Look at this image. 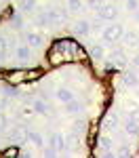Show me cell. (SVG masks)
<instances>
[{
	"instance_id": "cell-11",
	"label": "cell",
	"mask_w": 139,
	"mask_h": 158,
	"mask_svg": "<svg viewBox=\"0 0 139 158\" xmlns=\"http://www.w3.org/2000/svg\"><path fill=\"white\" fill-rule=\"evenodd\" d=\"M65 143H67V139H65V135H63V133H53V137H51V146L55 148V150L63 152Z\"/></svg>"
},
{
	"instance_id": "cell-31",
	"label": "cell",
	"mask_w": 139,
	"mask_h": 158,
	"mask_svg": "<svg viewBox=\"0 0 139 158\" xmlns=\"http://www.w3.org/2000/svg\"><path fill=\"white\" fill-rule=\"evenodd\" d=\"M17 154H21L17 148H11V150H6V152H4V156H17Z\"/></svg>"
},
{
	"instance_id": "cell-3",
	"label": "cell",
	"mask_w": 139,
	"mask_h": 158,
	"mask_svg": "<svg viewBox=\"0 0 139 158\" xmlns=\"http://www.w3.org/2000/svg\"><path fill=\"white\" fill-rule=\"evenodd\" d=\"M110 61H112V65L114 68H120V70H126V55H125V51H120V49H116L110 53Z\"/></svg>"
},
{
	"instance_id": "cell-2",
	"label": "cell",
	"mask_w": 139,
	"mask_h": 158,
	"mask_svg": "<svg viewBox=\"0 0 139 158\" xmlns=\"http://www.w3.org/2000/svg\"><path fill=\"white\" fill-rule=\"evenodd\" d=\"M97 17H99V21H105V23L116 21V17H118V9H116V4H114V2H105L99 11H97Z\"/></svg>"
},
{
	"instance_id": "cell-13",
	"label": "cell",
	"mask_w": 139,
	"mask_h": 158,
	"mask_svg": "<svg viewBox=\"0 0 139 158\" xmlns=\"http://www.w3.org/2000/svg\"><path fill=\"white\" fill-rule=\"evenodd\" d=\"M34 23H36L38 27H47V25H51L49 13H47V11H38L36 17H34Z\"/></svg>"
},
{
	"instance_id": "cell-29",
	"label": "cell",
	"mask_w": 139,
	"mask_h": 158,
	"mask_svg": "<svg viewBox=\"0 0 139 158\" xmlns=\"http://www.w3.org/2000/svg\"><path fill=\"white\" fill-rule=\"evenodd\" d=\"M57 154H61V152H59V150H55V148L51 146V148H47V150H44V156H57Z\"/></svg>"
},
{
	"instance_id": "cell-28",
	"label": "cell",
	"mask_w": 139,
	"mask_h": 158,
	"mask_svg": "<svg viewBox=\"0 0 139 158\" xmlns=\"http://www.w3.org/2000/svg\"><path fill=\"white\" fill-rule=\"evenodd\" d=\"M6 124H9L6 116H4V114H0V133H4V131H6Z\"/></svg>"
},
{
	"instance_id": "cell-27",
	"label": "cell",
	"mask_w": 139,
	"mask_h": 158,
	"mask_svg": "<svg viewBox=\"0 0 139 158\" xmlns=\"http://www.w3.org/2000/svg\"><path fill=\"white\" fill-rule=\"evenodd\" d=\"M65 139H67V146H70V148H76V146H80V139H78L76 135H67Z\"/></svg>"
},
{
	"instance_id": "cell-15",
	"label": "cell",
	"mask_w": 139,
	"mask_h": 158,
	"mask_svg": "<svg viewBox=\"0 0 139 158\" xmlns=\"http://www.w3.org/2000/svg\"><path fill=\"white\" fill-rule=\"evenodd\" d=\"M122 129H125L126 135H139V122L131 120V118H126V122L122 124Z\"/></svg>"
},
{
	"instance_id": "cell-32",
	"label": "cell",
	"mask_w": 139,
	"mask_h": 158,
	"mask_svg": "<svg viewBox=\"0 0 139 158\" xmlns=\"http://www.w3.org/2000/svg\"><path fill=\"white\" fill-rule=\"evenodd\" d=\"M133 65H135V68H139V51H135V55H133Z\"/></svg>"
},
{
	"instance_id": "cell-25",
	"label": "cell",
	"mask_w": 139,
	"mask_h": 158,
	"mask_svg": "<svg viewBox=\"0 0 139 158\" xmlns=\"http://www.w3.org/2000/svg\"><path fill=\"white\" fill-rule=\"evenodd\" d=\"M125 6H126V11H133V13H135L139 9V0H126Z\"/></svg>"
},
{
	"instance_id": "cell-14",
	"label": "cell",
	"mask_w": 139,
	"mask_h": 158,
	"mask_svg": "<svg viewBox=\"0 0 139 158\" xmlns=\"http://www.w3.org/2000/svg\"><path fill=\"white\" fill-rule=\"evenodd\" d=\"M9 139H11L13 143H23V141H27V133L19 131V129H13L11 133H9Z\"/></svg>"
},
{
	"instance_id": "cell-33",
	"label": "cell",
	"mask_w": 139,
	"mask_h": 158,
	"mask_svg": "<svg viewBox=\"0 0 139 158\" xmlns=\"http://www.w3.org/2000/svg\"><path fill=\"white\" fill-rule=\"evenodd\" d=\"M21 23H23V19H21V17H13V25H17V27H19Z\"/></svg>"
},
{
	"instance_id": "cell-6",
	"label": "cell",
	"mask_w": 139,
	"mask_h": 158,
	"mask_svg": "<svg viewBox=\"0 0 139 158\" xmlns=\"http://www.w3.org/2000/svg\"><path fill=\"white\" fill-rule=\"evenodd\" d=\"M122 85L129 86V89L139 86V74L135 70H125V74H122Z\"/></svg>"
},
{
	"instance_id": "cell-9",
	"label": "cell",
	"mask_w": 139,
	"mask_h": 158,
	"mask_svg": "<svg viewBox=\"0 0 139 158\" xmlns=\"http://www.w3.org/2000/svg\"><path fill=\"white\" fill-rule=\"evenodd\" d=\"M99 150H101V154L103 156H112L114 154V141L110 139V137H99Z\"/></svg>"
},
{
	"instance_id": "cell-8",
	"label": "cell",
	"mask_w": 139,
	"mask_h": 158,
	"mask_svg": "<svg viewBox=\"0 0 139 158\" xmlns=\"http://www.w3.org/2000/svg\"><path fill=\"white\" fill-rule=\"evenodd\" d=\"M15 57L19 61H30L32 59V47L25 42V44H17V49H15Z\"/></svg>"
},
{
	"instance_id": "cell-35",
	"label": "cell",
	"mask_w": 139,
	"mask_h": 158,
	"mask_svg": "<svg viewBox=\"0 0 139 158\" xmlns=\"http://www.w3.org/2000/svg\"><path fill=\"white\" fill-rule=\"evenodd\" d=\"M112 2H114V0H112Z\"/></svg>"
},
{
	"instance_id": "cell-23",
	"label": "cell",
	"mask_w": 139,
	"mask_h": 158,
	"mask_svg": "<svg viewBox=\"0 0 139 158\" xmlns=\"http://www.w3.org/2000/svg\"><path fill=\"white\" fill-rule=\"evenodd\" d=\"M82 9V0H67V11L70 13H78Z\"/></svg>"
},
{
	"instance_id": "cell-17",
	"label": "cell",
	"mask_w": 139,
	"mask_h": 158,
	"mask_svg": "<svg viewBox=\"0 0 139 158\" xmlns=\"http://www.w3.org/2000/svg\"><path fill=\"white\" fill-rule=\"evenodd\" d=\"M36 0H21V4H19V11L21 13H34L36 11Z\"/></svg>"
},
{
	"instance_id": "cell-24",
	"label": "cell",
	"mask_w": 139,
	"mask_h": 158,
	"mask_svg": "<svg viewBox=\"0 0 139 158\" xmlns=\"http://www.w3.org/2000/svg\"><path fill=\"white\" fill-rule=\"evenodd\" d=\"M105 2H108V0H88V9H93V11H99L101 6H103V4H105Z\"/></svg>"
},
{
	"instance_id": "cell-26",
	"label": "cell",
	"mask_w": 139,
	"mask_h": 158,
	"mask_svg": "<svg viewBox=\"0 0 139 158\" xmlns=\"http://www.w3.org/2000/svg\"><path fill=\"white\" fill-rule=\"evenodd\" d=\"M6 47H9V44H6V38L0 36V59H4V57H6Z\"/></svg>"
},
{
	"instance_id": "cell-34",
	"label": "cell",
	"mask_w": 139,
	"mask_h": 158,
	"mask_svg": "<svg viewBox=\"0 0 139 158\" xmlns=\"http://www.w3.org/2000/svg\"><path fill=\"white\" fill-rule=\"evenodd\" d=\"M135 19H137V21H139V9H137V11H135Z\"/></svg>"
},
{
	"instance_id": "cell-22",
	"label": "cell",
	"mask_w": 139,
	"mask_h": 158,
	"mask_svg": "<svg viewBox=\"0 0 139 158\" xmlns=\"http://www.w3.org/2000/svg\"><path fill=\"white\" fill-rule=\"evenodd\" d=\"M122 38H125L126 44H131V47H137V44H139V36L135 34V32H129V34H125Z\"/></svg>"
},
{
	"instance_id": "cell-16",
	"label": "cell",
	"mask_w": 139,
	"mask_h": 158,
	"mask_svg": "<svg viewBox=\"0 0 139 158\" xmlns=\"http://www.w3.org/2000/svg\"><path fill=\"white\" fill-rule=\"evenodd\" d=\"M27 139L34 143V146H38V148H44V137L38 133V131H30L27 133Z\"/></svg>"
},
{
	"instance_id": "cell-7",
	"label": "cell",
	"mask_w": 139,
	"mask_h": 158,
	"mask_svg": "<svg viewBox=\"0 0 139 158\" xmlns=\"http://www.w3.org/2000/svg\"><path fill=\"white\" fill-rule=\"evenodd\" d=\"M23 40L32 47V49H40L42 42H44V36H42L40 32H27V34L23 36Z\"/></svg>"
},
{
	"instance_id": "cell-30",
	"label": "cell",
	"mask_w": 139,
	"mask_h": 158,
	"mask_svg": "<svg viewBox=\"0 0 139 158\" xmlns=\"http://www.w3.org/2000/svg\"><path fill=\"white\" fill-rule=\"evenodd\" d=\"M118 154H120V156H131V154H133V150H131L129 146H125V148H120V150H118Z\"/></svg>"
},
{
	"instance_id": "cell-4",
	"label": "cell",
	"mask_w": 139,
	"mask_h": 158,
	"mask_svg": "<svg viewBox=\"0 0 139 158\" xmlns=\"http://www.w3.org/2000/svg\"><path fill=\"white\" fill-rule=\"evenodd\" d=\"M49 19H51V25H59V23H65L67 21V13L61 11V9H49Z\"/></svg>"
},
{
	"instance_id": "cell-5",
	"label": "cell",
	"mask_w": 139,
	"mask_h": 158,
	"mask_svg": "<svg viewBox=\"0 0 139 158\" xmlns=\"http://www.w3.org/2000/svg\"><path fill=\"white\" fill-rule=\"evenodd\" d=\"M55 99L59 101V103H70L74 97V91L72 89H67V86H59V89H55Z\"/></svg>"
},
{
	"instance_id": "cell-18",
	"label": "cell",
	"mask_w": 139,
	"mask_h": 158,
	"mask_svg": "<svg viewBox=\"0 0 139 158\" xmlns=\"http://www.w3.org/2000/svg\"><path fill=\"white\" fill-rule=\"evenodd\" d=\"M32 108H34V112H38V114H47L49 112V103L44 101V99H36L34 103H32Z\"/></svg>"
},
{
	"instance_id": "cell-10",
	"label": "cell",
	"mask_w": 139,
	"mask_h": 158,
	"mask_svg": "<svg viewBox=\"0 0 139 158\" xmlns=\"http://www.w3.org/2000/svg\"><path fill=\"white\" fill-rule=\"evenodd\" d=\"M74 34H78V36H88V34H91V21L78 19L74 23Z\"/></svg>"
},
{
	"instance_id": "cell-12",
	"label": "cell",
	"mask_w": 139,
	"mask_h": 158,
	"mask_svg": "<svg viewBox=\"0 0 139 158\" xmlns=\"http://www.w3.org/2000/svg\"><path fill=\"white\" fill-rule=\"evenodd\" d=\"M118 124H120V118H118L116 114H108V116L103 118V129H105V131H114V129H118Z\"/></svg>"
},
{
	"instance_id": "cell-20",
	"label": "cell",
	"mask_w": 139,
	"mask_h": 158,
	"mask_svg": "<svg viewBox=\"0 0 139 158\" xmlns=\"http://www.w3.org/2000/svg\"><path fill=\"white\" fill-rule=\"evenodd\" d=\"M65 110H67V114H80L84 108H82V103H78L76 99H72L70 103H65Z\"/></svg>"
},
{
	"instance_id": "cell-21",
	"label": "cell",
	"mask_w": 139,
	"mask_h": 158,
	"mask_svg": "<svg viewBox=\"0 0 139 158\" xmlns=\"http://www.w3.org/2000/svg\"><path fill=\"white\" fill-rule=\"evenodd\" d=\"M49 61L53 63V65H57V63H61V61H63V53H59V51H57L55 47H53V49L49 51Z\"/></svg>"
},
{
	"instance_id": "cell-19",
	"label": "cell",
	"mask_w": 139,
	"mask_h": 158,
	"mask_svg": "<svg viewBox=\"0 0 139 158\" xmlns=\"http://www.w3.org/2000/svg\"><path fill=\"white\" fill-rule=\"evenodd\" d=\"M91 57H93L95 61H101L103 57H105V51H103V47H101V44H93V47H91Z\"/></svg>"
},
{
	"instance_id": "cell-1",
	"label": "cell",
	"mask_w": 139,
	"mask_h": 158,
	"mask_svg": "<svg viewBox=\"0 0 139 158\" xmlns=\"http://www.w3.org/2000/svg\"><path fill=\"white\" fill-rule=\"evenodd\" d=\"M122 36H125V27H122V23H116V21H110L101 32V40L105 44H112L116 40H120Z\"/></svg>"
}]
</instances>
